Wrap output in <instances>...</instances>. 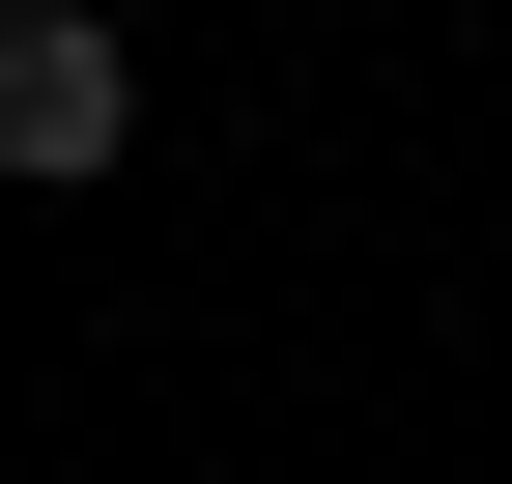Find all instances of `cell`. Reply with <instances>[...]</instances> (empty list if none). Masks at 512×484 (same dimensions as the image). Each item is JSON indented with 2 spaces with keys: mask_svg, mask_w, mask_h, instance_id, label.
<instances>
[{
  "mask_svg": "<svg viewBox=\"0 0 512 484\" xmlns=\"http://www.w3.org/2000/svg\"><path fill=\"white\" fill-rule=\"evenodd\" d=\"M114 143H143V57H114L86 0H0V171H29V200H86Z\"/></svg>",
  "mask_w": 512,
  "mask_h": 484,
  "instance_id": "cell-1",
  "label": "cell"
}]
</instances>
